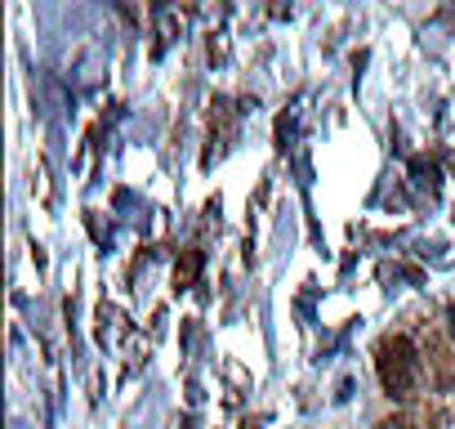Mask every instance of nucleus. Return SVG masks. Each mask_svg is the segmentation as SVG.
<instances>
[{"mask_svg":"<svg viewBox=\"0 0 455 429\" xmlns=\"http://www.w3.org/2000/svg\"><path fill=\"white\" fill-rule=\"evenodd\" d=\"M451 331H455V309H451Z\"/></svg>","mask_w":455,"mask_h":429,"instance_id":"nucleus-3","label":"nucleus"},{"mask_svg":"<svg viewBox=\"0 0 455 429\" xmlns=\"http://www.w3.org/2000/svg\"><path fill=\"white\" fill-rule=\"evenodd\" d=\"M201 273V251H183L179 264H174V291H188Z\"/></svg>","mask_w":455,"mask_h":429,"instance_id":"nucleus-2","label":"nucleus"},{"mask_svg":"<svg viewBox=\"0 0 455 429\" xmlns=\"http://www.w3.org/2000/svg\"><path fill=\"white\" fill-rule=\"evenodd\" d=\"M375 371H379V384L393 393V398H411L415 384H419V353L406 336H384L375 344Z\"/></svg>","mask_w":455,"mask_h":429,"instance_id":"nucleus-1","label":"nucleus"}]
</instances>
